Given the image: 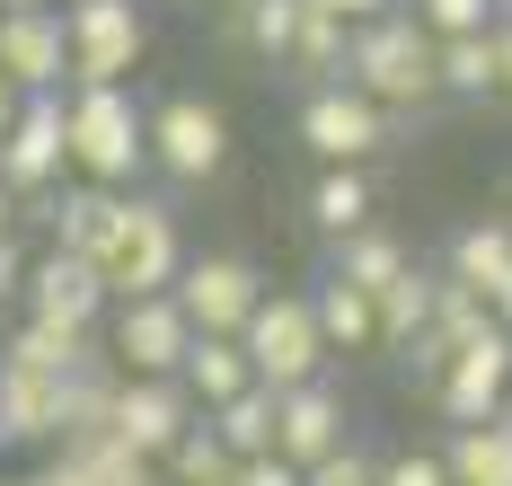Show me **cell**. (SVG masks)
<instances>
[{
	"instance_id": "34",
	"label": "cell",
	"mask_w": 512,
	"mask_h": 486,
	"mask_svg": "<svg viewBox=\"0 0 512 486\" xmlns=\"http://www.w3.org/2000/svg\"><path fill=\"white\" fill-rule=\"evenodd\" d=\"M380 486H451V460L442 451H398V460H380Z\"/></svg>"
},
{
	"instance_id": "38",
	"label": "cell",
	"mask_w": 512,
	"mask_h": 486,
	"mask_svg": "<svg viewBox=\"0 0 512 486\" xmlns=\"http://www.w3.org/2000/svg\"><path fill=\"white\" fill-rule=\"evenodd\" d=\"M18 283H27V257H18V239H0V310L18 301Z\"/></svg>"
},
{
	"instance_id": "26",
	"label": "cell",
	"mask_w": 512,
	"mask_h": 486,
	"mask_svg": "<svg viewBox=\"0 0 512 486\" xmlns=\"http://www.w3.org/2000/svg\"><path fill=\"white\" fill-rule=\"evenodd\" d=\"M433 62H442V98H495V27L433 36Z\"/></svg>"
},
{
	"instance_id": "3",
	"label": "cell",
	"mask_w": 512,
	"mask_h": 486,
	"mask_svg": "<svg viewBox=\"0 0 512 486\" xmlns=\"http://www.w3.org/2000/svg\"><path fill=\"white\" fill-rule=\"evenodd\" d=\"M177 266H186V230H177V213H168L159 195H124V213H115V230H106V248H98L106 292H115V301L168 292Z\"/></svg>"
},
{
	"instance_id": "20",
	"label": "cell",
	"mask_w": 512,
	"mask_h": 486,
	"mask_svg": "<svg viewBox=\"0 0 512 486\" xmlns=\"http://www.w3.org/2000/svg\"><path fill=\"white\" fill-rule=\"evenodd\" d=\"M442 460H451V486H512V416H477V425H451Z\"/></svg>"
},
{
	"instance_id": "33",
	"label": "cell",
	"mask_w": 512,
	"mask_h": 486,
	"mask_svg": "<svg viewBox=\"0 0 512 486\" xmlns=\"http://www.w3.org/2000/svg\"><path fill=\"white\" fill-rule=\"evenodd\" d=\"M309 486H380V460L354 451V442H336L327 460H309Z\"/></svg>"
},
{
	"instance_id": "2",
	"label": "cell",
	"mask_w": 512,
	"mask_h": 486,
	"mask_svg": "<svg viewBox=\"0 0 512 486\" xmlns=\"http://www.w3.org/2000/svg\"><path fill=\"white\" fill-rule=\"evenodd\" d=\"M345 80H354L362 98H380L389 115H415L442 98V62H433V36L415 27V9H380V18H362L354 36H345Z\"/></svg>"
},
{
	"instance_id": "19",
	"label": "cell",
	"mask_w": 512,
	"mask_h": 486,
	"mask_svg": "<svg viewBox=\"0 0 512 486\" xmlns=\"http://www.w3.org/2000/svg\"><path fill=\"white\" fill-rule=\"evenodd\" d=\"M407 266H415V248L398 239V230H380V221L345 230V239H336V257H327V274H345L354 292H389Z\"/></svg>"
},
{
	"instance_id": "40",
	"label": "cell",
	"mask_w": 512,
	"mask_h": 486,
	"mask_svg": "<svg viewBox=\"0 0 512 486\" xmlns=\"http://www.w3.org/2000/svg\"><path fill=\"white\" fill-rule=\"evenodd\" d=\"M486 310H495V319L512 327V274H504V283H495V292H486Z\"/></svg>"
},
{
	"instance_id": "43",
	"label": "cell",
	"mask_w": 512,
	"mask_h": 486,
	"mask_svg": "<svg viewBox=\"0 0 512 486\" xmlns=\"http://www.w3.org/2000/svg\"><path fill=\"white\" fill-rule=\"evenodd\" d=\"M0 486H36V478H0Z\"/></svg>"
},
{
	"instance_id": "4",
	"label": "cell",
	"mask_w": 512,
	"mask_h": 486,
	"mask_svg": "<svg viewBox=\"0 0 512 486\" xmlns=\"http://www.w3.org/2000/svg\"><path fill=\"white\" fill-rule=\"evenodd\" d=\"M301 142L318 151V168H371L398 142V115L380 98H362L354 80H318L301 98Z\"/></svg>"
},
{
	"instance_id": "27",
	"label": "cell",
	"mask_w": 512,
	"mask_h": 486,
	"mask_svg": "<svg viewBox=\"0 0 512 486\" xmlns=\"http://www.w3.org/2000/svg\"><path fill=\"white\" fill-rule=\"evenodd\" d=\"M309 221L327 230V239H345V230H362L371 213V177L362 168H318V186H309Z\"/></svg>"
},
{
	"instance_id": "8",
	"label": "cell",
	"mask_w": 512,
	"mask_h": 486,
	"mask_svg": "<svg viewBox=\"0 0 512 486\" xmlns=\"http://www.w3.org/2000/svg\"><path fill=\"white\" fill-rule=\"evenodd\" d=\"M230 160V115L212 98H159L151 107V168L168 186H204Z\"/></svg>"
},
{
	"instance_id": "9",
	"label": "cell",
	"mask_w": 512,
	"mask_h": 486,
	"mask_svg": "<svg viewBox=\"0 0 512 486\" xmlns=\"http://www.w3.org/2000/svg\"><path fill=\"white\" fill-rule=\"evenodd\" d=\"M195 345V319L177 310V292H133L106 310V363L115 372H177Z\"/></svg>"
},
{
	"instance_id": "23",
	"label": "cell",
	"mask_w": 512,
	"mask_h": 486,
	"mask_svg": "<svg viewBox=\"0 0 512 486\" xmlns=\"http://www.w3.org/2000/svg\"><path fill=\"white\" fill-rule=\"evenodd\" d=\"M177 380L195 389V407H221V398H239L256 380V363H248V345L239 336H195L186 345V363H177Z\"/></svg>"
},
{
	"instance_id": "5",
	"label": "cell",
	"mask_w": 512,
	"mask_h": 486,
	"mask_svg": "<svg viewBox=\"0 0 512 486\" xmlns=\"http://www.w3.org/2000/svg\"><path fill=\"white\" fill-rule=\"evenodd\" d=\"M239 345H248V363L265 389H301V380L327 372V336H318V310H309V292H265L239 327Z\"/></svg>"
},
{
	"instance_id": "22",
	"label": "cell",
	"mask_w": 512,
	"mask_h": 486,
	"mask_svg": "<svg viewBox=\"0 0 512 486\" xmlns=\"http://www.w3.org/2000/svg\"><path fill=\"white\" fill-rule=\"evenodd\" d=\"M442 274L468 283V292H495L512 274V221H460L451 248H442Z\"/></svg>"
},
{
	"instance_id": "41",
	"label": "cell",
	"mask_w": 512,
	"mask_h": 486,
	"mask_svg": "<svg viewBox=\"0 0 512 486\" xmlns=\"http://www.w3.org/2000/svg\"><path fill=\"white\" fill-rule=\"evenodd\" d=\"M0 239H18V195L0 186Z\"/></svg>"
},
{
	"instance_id": "13",
	"label": "cell",
	"mask_w": 512,
	"mask_h": 486,
	"mask_svg": "<svg viewBox=\"0 0 512 486\" xmlns=\"http://www.w3.org/2000/svg\"><path fill=\"white\" fill-rule=\"evenodd\" d=\"M18 301H27L36 319H71V327H98L106 310H115V292H106L98 257H80V248H62V239H53L45 257H27Z\"/></svg>"
},
{
	"instance_id": "16",
	"label": "cell",
	"mask_w": 512,
	"mask_h": 486,
	"mask_svg": "<svg viewBox=\"0 0 512 486\" xmlns=\"http://www.w3.org/2000/svg\"><path fill=\"white\" fill-rule=\"evenodd\" d=\"M98 354V327H71V319H27L18 327H0V363L9 372H45V380H71L80 363Z\"/></svg>"
},
{
	"instance_id": "6",
	"label": "cell",
	"mask_w": 512,
	"mask_h": 486,
	"mask_svg": "<svg viewBox=\"0 0 512 486\" xmlns=\"http://www.w3.org/2000/svg\"><path fill=\"white\" fill-rule=\"evenodd\" d=\"M433 416L442 425H477V416H504V398H512V327L504 319H486L468 345H451V363L433 372Z\"/></svg>"
},
{
	"instance_id": "42",
	"label": "cell",
	"mask_w": 512,
	"mask_h": 486,
	"mask_svg": "<svg viewBox=\"0 0 512 486\" xmlns=\"http://www.w3.org/2000/svg\"><path fill=\"white\" fill-rule=\"evenodd\" d=\"M0 9H62V0H0Z\"/></svg>"
},
{
	"instance_id": "14",
	"label": "cell",
	"mask_w": 512,
	"mask_h": 486,
	"mask_svg": "<svg viewBox=\"0 0 512 486\" xmlns=\"http://www.w3.org/2000/svg\"><path fill=\"white\" fill-rule=\"evenodd\" d=\"M336 442H354V416H345V389L318 372V380H301V389H274V451L283 460H327Z\"/></svg>"
},
{
	"instance_id": "31",
	"label": "cell",
	"mask_w": 512,
	"mask_h": 486,
	"mask_svg": "<svg viewBox=\"0 0 512 486\" xmlns=\"http://www.w3.org/2000/svg\"><path fill=\"white\" fill-rule=\"evenodd\" d=\"M62 451H71V442H62ZM71 460L89 469V486H168V478H159V460L124 451L115 433H106V442H89V451H71Z\"/></svg>"
},
{
	"instance_id": "28",
	"label": "cell",
	"mask_w": 512,
	"mask_h": 486,
	"mask_svg": "<svg viewBox=\"0 0 512 486\" xmlns=\"http://www.w3.org/2000/svg\"><path fill=\"white\" fill-rule=\"evenodd\" d=\"M204 416H212V433H221L239 460L274 451V389H265V380H248L239 398H221V407H204Z\"/></svg>"
},
{
	"instance_id": "10",
	"label": "cell",
	"mask_w": 512,
	"mask_h": 486,
	"mask_svg": "<svg viewBox=\"0 0 512 486\" xmlns=\"http://www.w3.org/2000/svg\"><path fill=\"white\" fill-rule=\"evenodd\" d=\"M177 310L195 319V336H239L248 327V310L265 301V274L248 266V257H230V248H204V257H186L177 266Z\"/></svg>"
},
{
	"instance_id": "45",
	"label": "cell",
	"mask_w": 512,
	"mask_h": 486,
	"mask_svg": "<svg viewBox=\"0 0 512 486\" xmlns=\"http://www.w3.org/2000/svg\"><path fill=\"white\" fill-rule=\"evenodd\" d=\"M504 221H512V195H504Z\"/></svg>"
},
{
	"instance_id": "30",
	"label": "cell",
	"mask_w": 512,
	"mask_h": 486,
	"mask_svg": "<svg viewBox=\"0 0 512 486\" xmlns=\"http://www.w3.org/2000/svg\"><path fill=\"white\" fill-rule=\"evenodd\" d=\"M301 18H309V0H248V9H239L248 45H256L265 62H274V71L292 62V36H301Z\"/></svg>"
},
{
	"instance_id": "25",
	"label": "cell",
	"mask_w": 512,
	"mask_h": 486,
	"mask_svg": "<svg viewBox=\"0 0 512 486\" xmlns=\"http://www.w3.org/2000/svg\"><path fill=\"white\" fill-rule=\"evenodd\" d=\"M433 292H442V274H424V266H407L389 292H371V310H380V354H407L415 336L433 327Z\"/></svg>"
},
{
	"instance_id": "11",
	"label": "cell",
	"mask_w": 512,
	"mask_h": 486,
	"mask_svg": "<svg viewBox=\"0 0 512 486\" xmlns=\"http://www.w3.org/2000/svg\"><path fill=\"white\" fill-rule=\"evenodd\" d=\"M62 168H71V151H62V89H27L18 124L0 133V186L18 204H36V195L62 186Z\"/></svg>"
},
{
	"instance_id": "24",
	"label": "cell",
	"mask_w": 512,
	"mask_h": 486,
	"mask_svg": "<svg viewBox=\"0 0 512 486\" xmlns=\"http://www.w3.org/2000/svg\"><path fill=\"white\" fill-rule=\"evenodd\" d=\"M159 478L168 486H239V451L212 433V416H195V425L159 451Z\"/></svg>"
},
{
	"instance_id": "35",
	"label": "cell",
	"mask_w": 512,
	"mask_h": 486,
	"mask_svg": "<svg viewBox=\"0 0 512 486\" xmlns=\"http://www.w3.org/2000/svg\"><path fill=\"white\" fill-rule=\"evenodd\" d=\"M239 486H309V469L283 451H256V460H239Z\"/></svg>"
},
{
	"instance_id": "36",
	"label": "cell",
	"mask_w": 512,
	"mask_h": 486,
	"mask_svg": "<svg viewBox=\"0 0 512 486\" xmlns=\"http://www.w3.org/2000/svg\"><path fill=\"white\" fill-rule=\"evenodd\" d=\"M495 98H512V9H495Z\"/></svg>"
},
{
	"instance_id": "1",
	"label": "cell",
	"mask_w": 512,
	"mask_h": 486,
	"mask_svg": "<svg viewBox=\"0 0 512 486\" xmlns=\"http://www.w3.org/2000/svg\"><path fill=\"white\" fill-rule=\"evenodd\" d=\"M62 151H71V177L133 186L151 168V107L124 80H71L62 89Z\"/></svg>"
},
{
	"instance_id": "32",
	"label": "cell",
	"mask_w": 512,
	"mask_h": 486,
	"mask_svg": "<svg viewBox=\"0 0 512 486\" xmlns=\"http://www.w3.org/2000/svg\"><path fill=\"white\" fill-rule=\"evenodd\" d=\"M407 9H415L424 36H477V27H495L504 0H407Z\"/></svg>"
},
{
	"instance_id": "21",
	"label": "cell",
	"mask_w": 512,
	"mask_h": 486,
	"mask_svg": "<svg viewBox=\"0 0 512 486\" xmlns=\"http://www.w3.org/2000/svg\"><path fill=\"white\" fill-rule=\"evenodd\" d=\"M309 310H318V336H327V354H371V345H380V310H371V292H354L345 274H318Z\"/></svg>"
},
{
	"instance_id": "12",
	"label": "cell",
	"mask_w": 512,
	"mask_h": 486,
	"mask_svg": "<svg viewBox=\"0 0 512 486\" xmlns=\"http://www.w3.org/2000/svg\"><path fill=\"white\" fill-rule=\"evenodd\" d=\"M195 416H204V407H195V389L177 372H124L115 380V442L142 451V460H159Z\"/></svg>"
},
{
	"instance_id": "29",
	"label": "cell",
	"mask_w": 512,
	"mask_h": 486,
	"mask_svg": "<svg viewBox=\"0 0 512 486\" xmlns=\"http://www.w3.org/2000/svg\"><path fill=\"white\" fill-rule=\"evenodd\" d=\"M345 36H354L345 18L309 9V18H301V36H292V62H283V71H301L309 89H318V80H345Z\"/></svg>"
},
{
	"instance_id": "15",
	"label": "cell",
	"mask_w": 512,
	"mask_h": 486,
	"mask_svg": "<svg viewBox=\"0 0 512 486\" xmlns=\"http://www.w3.org/2000/svg\"><path fill=\"white\" fill-rule=\"evenodd\" d=\"M0 71H9L18 89H71L62 9H0Z\"/></svg>"
},
{
	"instance_id": "46",
	"label": "cell",
	"mask_w": 512,
	"mask_h": 486,
	"mask_svg": "<svg viewBox=\"0 0 512 486\" xmlns=\"http://www.w3.org/2000/svg\"><path fill=\"white\" fill-rule=\"evenodd\" d=\"M504 9H512V0H504Z\"/></svg>"
},
{
	"instance_id": "18",
	"label": "cell",
	"mask_w": 512,
	"mask_h": 486,
	"mask_svg": "<svg viewBox=\"0 0 512 486\" xmlns=\"http://www.w3.org/2000/svg\"><path fill=\"white\" fill-rule=\"evenodd\" d=\"M115 213H124V186H98V177L53 186V239H62V248H80V257H98V248H106Z\"/></svg>"
},
{
	"instance_id": "17",
	"label": "cell",
	"mask_w": 512,
	"mask_h": 486,
	"mask_svg": "<svg viewBox=\"0 0 512 486\" xmlns=\"http://www.w3.org/2000/svg\"><path fill=\"white\" fill-rule=\"evenodd\" d=\"M62 442V380L0 363V451H53Z\"/></svg>"
},
{
	"instance_id": "37",
	"label": "cell",
	"mask_w": 512,
	"mask_h": 486,
	"mask_svg": "<svg viewBox=\"0 0 512 486\" xmlns=\"http://www.w3.org/2000/svg\"><path fill=\"white\" fill-rule=\"evenodd\" d=\"M309 9H327V18H345V27H362V18H380V9H398V0H309Z\"/></svg>"
},
{
	"instance_id": "44",
	"label": "cell",
	"mask_w": 512,
	"mask_h": 486,
	"mask_svg": "<svg viewBox=\"0 0 512 486\" xmlns=\"http://www.w3.org/2000/svg\"><path fill=\"white\" fill-rule=\"evenodd\" d=\"M221 9H248V0H221Z\"/></svg>"
},
{
	"instance_id": "39",
	"label": "cell",
	"mask_w": 512,
	"mask_h": 486,
	"mask_svg": "<svg viewBox=\"0 0 512 486\" xmlns=\"http://www.w3.org/2000/svg\"><path fill=\"white\" fill-rule=\"evenodd\" d=\"M18 107H27V89H18V80H9V71H0V133H9V124H18Z\"/></svg>"
},
{
	"instance_id": "7",
	"label": "cell",
	"mask_w": 512,
	"mask_h": 486,
	"mask_svg": "<svg viewBox=\"0 0 512 486\" xmlns=\"http://www.w3.org/2000/svg\"><path fill=\"white\" fill-rule=\"evenodd\" d=\"M62 36H71V80H133L151 18L142 0H62Z\"/></svg>"
}]
</instances>
